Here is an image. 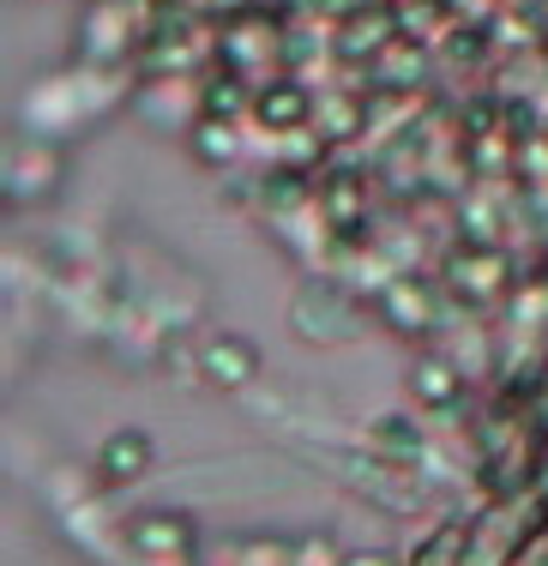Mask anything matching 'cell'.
Here are the masks:
<instances>
[{
	"instance_id": "cell-1",
	"label": "cell",
	"mask_w": 548,
	"mask_h": 566,
	"mask_svg": "<svg viewBox=\"0 0 548 566\" xmlns=\"http://www.w3.org/2000/svg\"><path fill=\"white\" fill-rule=\"evenodd\" d=\"M199 543V531L181 518V512H139L127 524V548L145 560H187Z\"/></svg>"
},
{
	"instance_id": "cell-2",
	"label": "cell",
	"mask_w": 548,
	"mask_h": 566,
	"mask_svg": "<svg viewBox=\"0 0 548 566\" xmlns=\"http://www.w3.org/2000/svg\"><path fill=\"white\" fill-rule=\"evenodd\" d=\"M253 368H260V356H253V344L235 338V332H218V338L205 344V386H218V392L247 386Z\"/></svg>"
},
{
	"instance_id": "cell-3",
	"label": "cell",
	"mask_w": 548,
	"mask_h": 566,
	"mask_svg": "<svg viewBox=\"0 0 548 566\" xmlns=\"http://www.w3.org/2000/svg\"><path fill=\"white\" fill-rule=\"evenodd\" d=\"M97 470H103V482H133V476H145V470H151V440H145L139 428L109 434V440H103V452H97Z\"/></svg>"
},
{
	"instance_id": "cell-4",
	"label": "cell",
	"mask_w": 548,
	"mask_h": 566,
	"mask_svg": "<svg viewBox=\"0 0 548 566\" xmlns=\"http://www.w3.org/2000/svg\"><path fill=\"white\" fill-rule=\"evenodd\" d=\"M380 314L392 319L398 332H428V319H434V307H428V283H410V277H398L392 290H386Z\"/></svg>"
},
{
	"instance_id": "cell-5",
	"label": "cell",
	"mask_w": 548,
	"mask_h": 566,
	"mask_svg": "<svg viewBox=\"0 0 548 566\" xmlns=\"http://www.w3.org/2000/svg\"><path fill=\"white\" fill-rule=\"evenodd\" d=\"M410 392H417L422 410H446V403L459 398V368H452V361H417V368H410Z\"/></svg>"
},
{
	"instance_id": "cell-6",
	"label": "cell",
	"mask_w": 548,
	"mask_h": 566,
	"mask_svg": "<svg viewBox=\"0 0 548 566\" xmlns=\"http://www.w3.org/2000/svg\"><path fill=\"white\" fill-rule=\"evenodd\" d=\"M368 447L380 452V458H398V464H410V458L422 452V434H417V422H410V416H380V422L368 428Z\"/></svg>"
},
{
	"instance_id": "cell-7",
	"label": "cell",
	"mask_w": 548,
	"mask_h": 566,
	"mask_svg": "<svg viewBox=\"0 0 548 566\" xmlns=\"http://www.w3.org/2000/svg\"><path fill=\"white\" fill-rule=\"evenodd\" d=\"M452 265H464V290H471L476 302H488V295L506 283V272H500V253H464V260H452Z\"/></svg>"
},
{
	"instance_id": "cell-8",
	"label": "cell",
	"mask_w": 548,
	"mask_h": 566,
	"mask_svg": "<svg viewBox=\"0 0 548 566\" xmlns=\"http://www.w3.org/2000/svg\"><path fill=\"white\" fill-rule=\"evenodd\" d=\"M289 560H296V543H284V536L247 543V566H289Z\"/></svg>"
},
{
	"instance_id": "cell-9",
	"label": "cell",
	"mask_w": 548,
	"mask_h": 566,
	"mask_svg": "<svg viewBox=\"0 0 548 566\" xmlns=\"http://www.w3.org/2000/svg\"><path fill=\"white\" fill-rule=\"evenodd\" d=\"M289 566H344V555L326 543V536H302V543H296V560H289Z\"/></svg>"
},
{
	"instance_id": "cell-10",
	"label": "cell",
	"mask_w": 548,
	"mask_h": 566,
	"mask_svg": "<svg viewBox=\"0 0 548 566\" xmlns=\"http://www.w3.org/2000/svg\"><path fill=\"white\" fill-rule=\"evenodd\" d=\"M199 157H218V164H223V157H235V133H199Z\"/></svg>"
},
{
	"instance_id": "cell-11",
	"label": "cell",
	"mask_w": 548,
	"mask_h": 566,
	"mask_svg": "<svg viewBox=\"0 0 548 566\" xmlns=\"http://www.w3.org/2000/svg\"><path fill=\"white\" fill-rule=\"evenodd\" d=\"M344 566H398V560L380 555V548H368V555H344Z\"/></svg>"
}]
</instances>
